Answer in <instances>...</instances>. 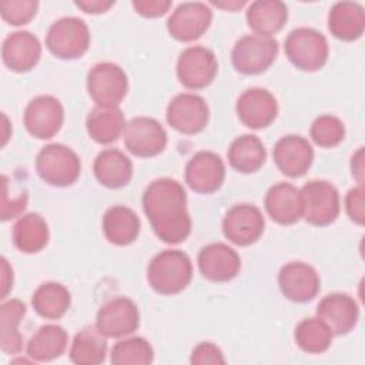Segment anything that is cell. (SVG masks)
Segmentation results:
<instances>
[{"label": "cell", "instance_id": "6da1fadb", "mask_svg": "<svg viewBox=\"0 0 365 365\" xmlns=\"http://www.w3.org/2000/svg\"><path fill=\"white\" fill-rule=\"evenodd\" d=\"M141 202L153 231L163 242L175 245L188 238L191 218L185 190L178 181L167 177L151 181Z\"/></svg>", "mask_w": 365, "mask_h": 365}, {"label": "cell", "instance_id": "7a4b0ae2", "mask_svg": "<svg viewBox=\"0 0 365 365\" xmlns=\"http://www.w3.org/2000/svg\"><path fill=\"white\" fill-rule=\"evenodd\" d=\"M192 278L190 257L180 250H164L154 255L147 267L150 287L161 295L178 294Z\"/></svg>", "mask_w": 365, "mask_h": 365}, {"label": "cell", "instance_id": "3957f363", "mask_svg": "<svg viewBox=\"0 0 365 365\" xmlns=\"http://www.w3.org/2000/svg\"><path fill=\"white\" fill-rule=\"evenodd\" d=\"M285 56L302 71L322 68L329 56L327 37L311 27H298L289 31L284 43Z\"/></svg>", "mask_w": 365, "mask_h": 365}, {"label": "cell", "instance_id": "277c9868", "mask_svg": "<svg viewBox=\"0 0 365 365\" xmlns=\"http://www.w3.org/2000/svg\"><path fill=\"white\" fill-rule=\"evenodd\" d=\"M36 171L50 185L68 187L80 177L81 161L70 147L53 143L44 145L37 154Z\"/></svg>", "mask_w": 365, "mask_h": 365}, {"label": "cell", "instance_id": "5b68a950", "mask_svg": "<svg viewBox=\"0 0 365 365\" xmlns=\"http://www.w3.org/2000/svg\"><path fill=\"white\" fill-rule=\"evenodd\" d=\"M48 51L61 60H74L81 57L90 46V30L84 20L66 16L56 20L46 34Z\"/></svg>", "mask_w": 365, "mask_h": 365}, {"label": "cell", "instance_id": "8992f818", "mask_svg": "<svg viewBox=\"0 0 365 365\" xmlns=\"http://www.w3.org/2000/svg\"><path fill=\"white\" fill-rule=\"evenodd\" d=\"M302 218L317 227L329 225L339 215L338 190L325 180H311L299 190Z\"/></svg>", "mask_w": 365, "mask_h": 365}, {"label": "cell", "instance_id": "52a82bcc", "mask_svg": "<svg viewBox=\"0 0 365 365\" xmlns=\"http://www.w3.org/2000/svg\"><path fill=\"white\" fill-rule=\"evenodd\" d=\"M87 91L100 107H118L128 91L125 71L114 63L94 64L87 73Z\"/></svg>", "mask_w": 365, "mask_h": 365}, {"label": "cell", "instance_id": "ba28073f", "mask_svg": "<svg viewBox=\"0 0 365 365\" xmlns=\"http://www.w3.org/2000/svg\"><path fill=\"white\" fill-rule=\"evenodd\" d=\"M278 51L279 44L274 37L247 34L235 41L231 61L241 74H259L275 61Z\"/></svg>", "mask_w": 365, "mask_h": 365}, {"label": "cell", "instance_id": "9c48e42d", "mask_svg": "<svg viewBox=\"0 0 365 365\" xmlns=\"http://www.w3.org/2000/svg\"><path fill=\"white\" fill-rule=\"evenodd\" d=\"M218 71L215 54L202 46H191L181 51L177 60V77L190 90H201L210 86Z\"/></svg>", "mask_w": 365, "mask_h": 365}, {"label": "cell", "instance_id": "30bf717a", "mask_svg": "<svg viewBox=\"0 0 365 365\" xmlns=\"http://www.w3.org/2000/svg\"><path fill=\"white\" fill-rule=\"evenodd\" d=\"M125 148L135 157L150 158L164 151L167 133L164 127L151 117L131 118L123 133Z\"/></svg>", "mask_w": 365, "mask_h": 365}, {"label": "cell", "instance_id": "8fae6325", "mask_svg": "<svg viewBox=\"0 0 365 365\" xmlns=\"http://www.w3.org/2000/svg\"><path fill=\"white\" fill-rule=\"evenodd\" d=\"M265 220L258 207L252 204L232 205L222 218L224 237L240 247H247L259 240Z\"/></svg>", "mask_w": 365, "mask_h": 365}, {"label": "cell", "instance_id": "7c38bea8", "mask_svg": "<svg viewBox=\"0 0 365 365\" xmlns=\"http://www.w3.org/2000/svg\"><path fill=\"white\" fill-rule=\"evenodd\" d=\"M96 327L107 338L131 335L140 327V312L135 302L127 297L107 301L97 312Z\"/></svg>", "mask_w": 365, "mask_h": 365}, {"label": "cell", "instance_id": "4fadbf2b", "mask_svg": "<svg viewBox=\"0 0 365 365\" xmlns=\"http://www.w3.org/2000/svg\"><path fill=\"white\" fill-rule=\"evenodd\" d=\"M165 117L174 130L182 134H197L208 124L210 108L201 96L181 93L168 103Z\"/></svg>", "mask_w": 365, "mask_h": 365}, {"label": "cell", "instance_id": "5bb4252c", "mask_svg": "<svg viewBox=\"0 0 365 365\" xmlns=\"http://www.w3.org/2000/svg\"><path fill=\"white\" fill-rule=\"evenodd\" d=\"M23 121L29 134L40 140H48L60 131L64 121V110L56 97L48 94L37 96L26 106Z\"/></svg>", "mask_w": 365, "mask_h": 365}, {"label": "cell", "instance_id": "9a60e30c", "mask_svg": "<svg viewBox=\"0 0 365 365\" xmlns=\"http://www.w3.org/2000/svg\"><path fill=\"white\" fill-rule=\"evenodd\" d=\"M212 10L201 1H185L178 4L167 20L170 36L178 41H194L210 27Z\"/></svg>", "mask_w": 365, "mask_h": 365}, {"label": "cell", "instance_id": "2e32d148", "mask_svg": "<svg viewBox=\"0 0 365 365\" xmlns=\"http://www.w3.org/2000/svg\"><path fill=\"white\" fill-rule=\"evenodd\" d=\"M278 285L287 299L302 304L317 297L321 288V279L314 267L302 261H291L281 267Z\"/></svg>", "mask_w": 365, "mask_h": 365}, {"label": "cell", "instance_id": "e0dca14e", "mask_svg": "<svg viewBox=\"0 0 365 365\" xmlns=\"http://www.w3.org/2000/svg\"><path fill=\"white\" fill-rule=\"evenodd\" d=\"M185 182L198 194H211L220 190L225 178V165L212 151L195 153L185 165Z\"/></svg>", "mask_w": 365, "mask_h": 365}, {"label": "cell", "instance_id": "ac0fdd59", "mask_svg": "<svg viewBox=\"0 0 365 365\" xmlns=\"http://www.w3.org/2000/svg\"><path fill=\"white\" fill-rule=\"evenodd\" d=\"M240 121L254 130L268 127L278 115V103L271 91L262 87L245 90L235 104Z\"/></svg>", "mask_w": 365, "mask_h": 365}, {"label": "cell", "instance_id": "d6986e66", "mask_svg": "<svg viewBox=\"0 0 365 365\" xmlns=\"http://www.w3.org/2000/svg\"><path fill=\"white\" fill-rule=\"evenodd\" d=\"M197 262L202 277L212 282H228L238 275L241 268L240 255L224 242H211L202 247Z\"/></svg>", "mask_w": 365, "mask_h": 365}, {"label": "cell", "instance_id": "ffe728a7", "mask_svg": "<svg viewBox=\"0 0 365 365\" xmlns=\"http://www.w3.org/2000/svg\"><path fill=\"white\" fill-rule=\"evenodd\" d=\"M272 157L284 175L298 178L309 170L314 161V150L307 138L297 134H288L275 143Z\"/></svg>", "mask_w": 365, "mask_h": 365}, {"label": "cell", "instance_id": "44dd1931", "mask_svg": "<svg viewBox=\"0 0 365 365\" xmlns=\"http://www.w3.org/2000/svg\"><path fill=\"white\" fill-rule=\"evenodd\" d=\"M317 317L328 325L334 335H346L356 327L359 308L351 295L332 292L318 302Z\"/></svg>", "mask_w": 365, "mask_h": 365}, {"label": "cell", "instance_id": "7402d4cb", "mask_svg": "<svg viewBox=\"0 0 365 365\" xmlns=\"http://www.w3.org/2000/svg\"><path fill=\"white\" fill-rule=\"evenodd\" d=\"M40 57L41 44L38 38L27 30L9 34L1 44L3 63L14 73L30 71L37 66Z\"/></svg>", "mask_w": 365, "mask_h": 365}, {"label": "cell", "instance_id": "603a6c76", "mask_svg": "<svg viewBox=\"0 0 365 365\" xmlns=\"http://www.w3.org/2000/svg\"><path fill=\"white\" fill-rule=\"evenodd\" d=\"M265 211L272 221L281 225H291L302 217L301 192L289 182H277L265 194Z\"/></svg>", "mask_w": 365, "mask_h": 365}, {"label": "cell", "instance_id": "cb8c5ba5", "mask_svg": "<svg viewBox=\"0 0 365 365\" xmlns=\"http://www.w3.org/2000/svg\"><path fill=\"white\" fill-rule=\"evenodd\" d=\"M328 29L338 40H358L365 30L364 7L355 1H336L328 13Z\"/></svg>", "mask_w": 365, "mask_h": 365}, {"label": "cell", "instance_id": "d4e9b609", "mask_svg": "<svg viewBox=\"0 0 365 365\" xmlns=\"http://www.w3.org/2000/svg\"><path fill=\"white\" fill-rule=\"evenodd\" d=\"M248 27L257 34L272 37L288 20V7L279 0L252 1L245 13Z\"/></svg>", "mask_w": 365, "mask_h": 365}, {"label": "cell", "instance_id": "484cf974", "mask_svg": "<svg viewBox=\"0 0 365 365\" xmlns=\"http://www.w3.org/2000/svg\"><path fill=\"white\" fill-rule=\"evenodd\" d=\"M93 170L101 185L114 190L127 185L133 177L131 160L117 148L100 151L94 160Z\"/></svg>", "mask_w": 365, "mask_h": 365}, {"label": "cell", "instance_id": "4316f807", "mask_svg": "<svg viewBox=\"0 0 365 365\" xmlns=\"http://www.w3.org/2000/svg\"><path fill=\"white\" fill-rule=\"evenodd\" d=\"M141 222L138 215L125 205H113L103 215V232L114 245H130L140 234Z\"/></svg>", "mask_w": 365, "mask_h": 365}, {"label": "cell", "instance_id": "83f0119b", "mask_svg": "<svg viewBox=\"0 0 365 365\" xmlns=\"http://www.w3.org/2000/svg\"><path fill=\"white\" fill-rule=\"evenodd\" d=\"M125 118L118 107L96 106L86 118V128L91 140L98 144H111L124 133Z\"/></svg>", "mask_w": 365, "mask_h": 365}, {"label": "cell", "instance_id": "f1b7e54d", "mask_svg": "<svg viewBox=\"0 0 365 365\" xmlns=\"http://www.w3.org/2000/svg\"><path fill=\"white\" fill-rule=\"evenodd\" d=\"M68 342L66 329L56 324H47L40 327L29 339L26 352L33 361L48 362L60 358Z\"/></svg>", "mask_w": 365, "mask_h": 365}, {"label": "cell", "instance_id": "f546056e", "mask_svg": "<svg viewBox=\"0 0 365 365\" xmlns=\"http://www.w3.org/2000/svg\"><path fill=\"white\" fill-rule=\"evenodd\" d=\"M11 237L19 251L24 254H36L48 244V225L40 214L29 212L16 221Z\"/></svg>", "mask_w": 365, "mask_h": 365}, {"label": "cell", "instance_id": "4dcf8cb0", "mask_svg": "<svg viewBox=\"0 0 365 365\" xmlns=\"http://www.w3.org/2000/svg\"><path fill=\"white\" fill-rule=\"evenodd\" d=\"M230 165L242 174L258 171L267 158L262 141L254 134H242L237 137L227 151Z\"/></svg>", "mask_w": 365, "mask_h": 365}, {"label": "cell", "instance_id": "1f68e13d", "mask_svg": "<svg viewBox=\"0 0 365 365\" xmlns=\"http://www.w3.org/2000/svg\"><path fill=\"white\" fill-rule=\"evenodd\" d=\"M107 355V336L97 327H84L71 342L70 359L76 365H98Z\"/></svg>", "mask_w": 365, "mask_h": 365}, {"label": "cell", "instance_id": "d6a6232c", "mask_svg": "<svg viewBox=\"0 0 365 365\" xmlns=\"http://www.w3.org/2000/svg\"><path fill=\"white\" fill-rule=\"evenodd\" d=\"M71 304L70 291L60 282L48 281L37 287L31 297L33 309L46 319L61 318Z\"/></svg>", "mask_w": 365, "mask_h": 365}, {"label": "cell", "instance_id": "836d02e7", "mask_svg": "<svg viewBox=\"0 0 365 365\" xmlns=\"http://www.w3.org/2000/svg\"><path fill=\"white\" fill-rule=\"evenodd\" d=\"M27 312L20 299L4 301L0 307V348L4 354H17L23 346V336L17 327Z\"/></svg>", "mask_w": 365, "mask_h": 365}, {"label": "cell", "instance_id": "e575fe53", "mask_svg": "<svg viewBox=\"0 0 365 365\" xmlns=\"http://www.w3.org/2000/svg\"><path fill=\"white\" fill-rule=\"evenodd\" d=\"M334 334L328 325L318 317L302 319L294 332L297 345L307 354H322L332 342Z\"/></svg>", "mask_w": 365, "mask_h": 365}, {"label": "cell", "instance_id": "d590c367", "mask_svg": "<svg viewBox=\"0 0 365 365\" xmlns=\"http://www.w3.org/2000/svg\"><path fill=\"white\" fill-rule=\"evenodd\" d=\"M153 359L154 349L141 336H131L115 342L110 354V362L114 365H148Z\"/></svg>", "mask_w": 365, "mask_h": 365}, {"label": "cell", "instance_id": "8d00e7d4", "mask_svg": "<svg viewBox=\"0 0 365 365\" xmlns=\"http://www.w3.org/2000/svg\"><path fill=\"white\" fill-rule=\"evenodd\" d=\"M309 134L317 145L322 148H332L344 140L345 125L338 117L332 114H324L312 121Z\"/></svg>", "mask_w": 365, "mask_h": 365}, {"label": "cell", "instance_id": "74e56055", "mask_svg": "<svg viewBox=\"0 0 365 365\" xmlns=\"http://www.w3.org/2000/svg\"><path fill=\"white\" fill-rule=\"evenodd\" d=\"M38 1L36 0H4L0 3V14L11 26L27 24L37 13Z\"/></svg>", "mask_w": 365, "mask_h": 365}, {"label": "cell", "instance_id": "f35d334b", "mask_svg": "<svg viewBox=\"0 0 365 365\" xmlns=\"http://www.w3.org/2000/svg\"><path fill=\"white\" fill-rule=\"evenodd\" d=\"M190 362L192 365H218L225 364L222 351L212 342H200L194 346Z\"/></svg>", "mask_w": 365, "mask_h": 365}, {"label": "cell", "instance_id": "ab89813d", "mask_svg": "<svg viewBox=\"0 0 365 365\" xmlns=\"http://www.w3.org/2000/svg\"><path fill=\"white\" fill-rule=\"evenodd\" d=\"M364 185H358L351 188L345 197V210L351 221L358 225H364L365 222V210H364Z\"/></svg>", "mask_w": 365, "mask_h": 365}, {"label": "cell", "instance_id": "60d3db41", "mask_svg": "<svg viewBox=\"0 0 365 365\" xmlns=\"http://www.w3.org/2000/svg\"><path fill=\"white\" fill-rule=\"evenodd\" d=\"M131 6L140 16L155 19V17L164 16L170 10L171 1L170 0H133Z\"/></svg>", "mask_w": 365, "mask_h": 365}, {"label": "cell", "instance_id": "b9f144b4", "mask_svg": "<svg viewBox=\"0 0 365 365\" xmlns=\"http://www.w3.org/2000/svg\"><path fill=\"white\" fill-rule=\"evenodd\" d=\"M27 207V194L23 192L16 198L9 200L6 195L1 198V211H0V218L1 221H9L11 218H16L20 215Z\"/></svg>", "mask_w": 365, "mask_h": 365}, {"label": "cell", "instance_id": "7bdbcfd3", "mask_svg": "<svg viewBox=\"0 0 365 365\" xmlns=\"http://www.w3.org/2000/svg\"><path fill=\"white\" fill-rule=\"evenodd\" d=\"M74 4L84 13L100 14V13H106L110 7H113L115 4V1H113V0H108V1L107 0H80V1H74Z\"/></svg>", "mask_w": 365, "mask_h": 365}, {"label": "cell", "instance_id": "ee69618b", "mask_svg": "<svg viewBox=\"0 0 365 365\" xmlns=\"http://www.w3.org/2000/svg\"><path fill=\"white\" fill-rule=\"evenodd\" d=\"M351 171L352 177L358 181V185H364V148H358V151L351 158Z\"/></svg>", "mask_w": 365, "mask_h": 365}, {"label": "cell", "instance_id": "f6af8a7d", "mask_svg": "<svg viewBox=\"0 0 365 365\" xmlns=\"http://www.w3.org/2000/svg\"><path fill=\"white\" fill-rule=\"evenodd\" d=\"M13 288V268L9 261L1 258V298H6L9 291Z\"/></svg>", "mask_w": 365, "mask_h": 365}, {"label": "cell", "instance_id": "bcb514c9", "mask_svg": "<svg viewBox=\"0 0 365 365\" xmlns=\"http://www.w3.org/2000/svg\"><path fill=\"white\" fill-rule=\"evenodd\" d=\"M214 6L217 7H221V9H225V10H238L241 9L242 6L247 4V1H211Z\"/></svg>", "mask_w": 365, "mask_h": 365}]
</instances>
